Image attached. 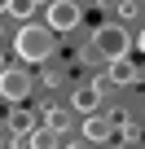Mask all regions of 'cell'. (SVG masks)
I'll return each instance as SVG.
<instances>
[{"label":"cell","instance_id":"obj_1","mask_svg":"<svg viewBox=\"0 0 145 149\" xmlns=\"http://www.w3.org/2000/svg\"><path fill=\"white\" fill-rule=\"evenodd\" d=\"M13 48H18V57L22 61H31V66H44L48 57H53V31L48 26H35V22H27L18 35H13Z\"/></svg>","mask_w":145,"mask_h":149},{"label":"cell","instance_id":"obj_3","mask_svg":"<svg viewBox=\"0 0 145 149\" xmlns=\"http://www.w3.org/2000/svg\"><path fill=\"white\" fill-rule=\"evenodd\" d=\"M123 123H127V114H123V110H110V114H106V110H97V114H88V118H84V140L106 145Z\"/></svg>","mask_w":145,"mask_h":149},{"label":"cell","instance_id":"obj_8","mask_svg":"<svg viewBox=\"0 0 145 149\" xmlns=\"http://www.w3.org/2000/svg\"><path fill=\"white\" fill-rule=\"evenodd\" d=\"M57 145H62V132H53L44 123H35L31 136H27V149H57Z\"/></svg>","mask_w":145,"mask_h":149},{"label":"cell","instance_id":"obj_14","mask_svg":"<svg viewBox=\"0 0 145 149\" xmlns=\"http://www.w3.org/2000/svg\"><path fill=\"white\" fill-rule=\"evenodd\" d=\"M0 149H9V136H5V132H0Z\"/></svg>","mask_w":145,"mask_h":149},{"label":"cell","instance_id":"obj_7","mask_svg":"<svg viewBox=\"0 0 145 149\" xmlns=\"http://www.w3.org/2000/svg\"><path fill=\"white\" fill-rule=\"evenodd\" d=\"M70 110H75V114H97V110H101V88H97V79L75 88V97H70Z\"/></svg>","mask_w":145,"mask_h":149},{"label":"cell","instance_id":"obj_11","mask_svg":"<svg viewBox=\"0 0 145 149\" xmlns=\"http://www.w3.org/2000/svg\"><path fill=\"white\" fill-rule=\"evenodd\" d=\"M35 9H40V0H9V13H5V18H18V22H27Z\"/></svg>","mask_w":145,"mask_h":149},{"label":"cell","instance_id":"obj_15","mask_svg":"<svg viewBox=\"0 0 145 149\" xmlns=\"http://www.w3.org/2000/svg\"><path fill=\"white\" fill-rule=\"evenodd\" d=\"M136 48H145V31H141V35H136Z\"/></svg>","mask_w":145,"mask_h":149},{"label":"cell","instance_id":"obj_6","mask_svg":"<svg viewBox=\"0 0 145 149\" xmlns=\"http://www.w3.org/2000/svg\"><path fill=\"white\" fill-rule=\"evenodd\" d=\"M136 84V66L127 61V57H119V61H110V70H106V79H97V88L106 92V88H132Z\"/></svg>","mask_w":145,"mask_h":149},{"label":"cell","instance_id":"obj_9","mask_svg":"<svg viewBox=\"0 0 145 149\" xmlns=\"http://www.w3.org/2000/svg\"><path fill=\"white\" fill-rule=\"evenodd\" d=\"M35 118H40V114L13 110V114H9V136H22V140H27V136H31V127H35Z\"/></svg>","mask_w":145,"mask_h":149},{"label":"cell","instance_id":"obj_13","mask_svg":"<svg viewBox=\"0 0 145 149\" xmlns=\"http://www.w3.org/2000/svg\"><path fill=\"white\" fill-rule=\"evenodd\" d=\"M5 13H9V0H0V18H5Z\"/></svg>","mask_w":145,"mask_h":149},{"label":"cell","instance_id":"obj_5","mask_svg":"<svg viewBox=\"0 0 145 149\" xmlns=\"http://www.w3.org/2000/svg\"><path fill=\"white\" fill-rule=\"evenodd\" d=\"M31 97V74L9 66V70H0V101H9V105H22Z\"/></svg>","mask_w":145,"mask_h":149},{"label":"cell","instance_id":"obj_10","mask_svg":"<svg viewBox=\"0 0 145 149\" xmlns=\"http://www.w3.org/2000/svg\"><path fill=\"white\" fill-rule=\"evenodd\" d=\"M44 127H53V132H66V127H70V110H62V105L44 110Z\"/></svg>","mask_w":145,"mask_h":149},{"label":"cell","instance_id":"obj_2","mask_svg":"<svg viewBox=\"0 0 145 149\" xmlns=\"http://www.w3.org/2000/svg\"><path fill=\"white\" fill-rule=\"evenodd\" d=\"M127 44H132V40H127V31H123V26H110V22H106V26H97V31H92V53H97V57H106V61L127 57Z\"/></svg>","mask_w":145,"mask_h":149},{"label":"cell","instance_id":"obj_12","mask_svg":"<svg viewBox=\"0 0 145 149\" xmlns=\"http://www.w3.org/2000/svg\"><path fill=\"white\" fill-rule=\"evenodd\" d=\"M119 18H136V0H119Z\"/></svg>","mask_w":145,"mask_h":149},{"label":"cell","instance_id":"obj_4","mask_svg":"<svg viewBox=\"0 0 145 149\" xmlns=\"http://www.w3.org/2000/svg\"><path fill=\"white\" fill-rule=\"evenodd\" d=\"M84 22V9L75 5V0H48V9H44V26L57 35V31H75Z\"/></svg>","mask_w":145,"mask_h":149},{"label":"cell","instance_id":"obj_16","mask_svg":"<svg viewBox=\"0 0 145 149\" xmlns=\"http://www.w3.org/2000/svg\"><path fill=\"white\" fill-rule=\"evenodd\" d=\"M0 70H9V61H5V53H0Z\"/></svg>","mask_w":145,"mask_h":149}]
</instances>
